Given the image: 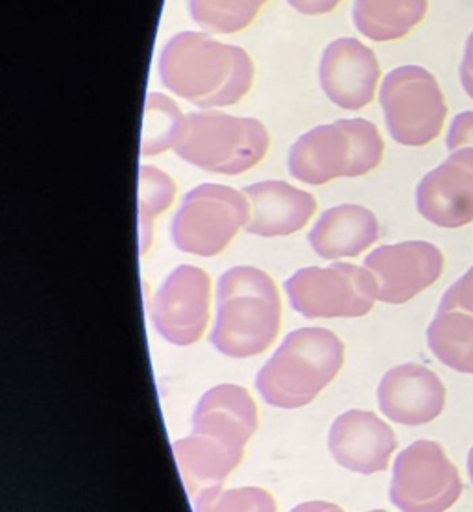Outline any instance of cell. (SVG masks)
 <instances>
[{"instance_id":"obj_1","label":"cell","mask_w":473,"mask_h":512,"mask_svg":"<svg viewBox=\"0 0 473 512\" xmlns=\"http://www.w3.org/2000/svg\"><path fill=\"white\" fill-rule=\"evenodd\" d=\"M159 74L170 93L211 110L243 100L254 84V63L241 47L202 32H180L163 47Z\"/></svg>"},{"instance_id":"obj_2","label":"cell","mask_w":473,"mask_h":512,"mask_svg":"<svg viewBox=\"0 0 473 512\" xmlns=\"http://www.w3.org/2000/svg\"><path fill=\"white\" fill-rule=\"evenodd\" d=\"M281 300L267 272L233 267L217 285V320L211 342L220 354L246 359L263 354L278 337Z\"/></svg>"},{"instance_id":"obj_3","label":"cell","mask_w":473,"mask_h":512,"mask_svg":"<svg viewBox=\"0 0 473 512\" xmlns=\"http://www.w3.org/2000/svg\"><path fill=\"white\" fill-rule=\"evenodd\" d=\"M344 365V344L326 328H300L283 339L276 354L259 370L255 387L278 409L313 402Z\"/></svg>"},{"instance_id":"obj_4","label":"cell","mask_w":473,"mask_h":512,"mask_svg":"<svg viewBox=\"0 0 473 512\" xmlns=\"http://www.w3.org/2000/svg\"><path fill=\"white\" fill-rule=\"evenodd\" d=\"M383 152L385 145L374 122L340 119L296 139L289 150V172L292 178L311 185L357 178L374 171Z\"/></svg>"},{"instance_id":"obj_5","label":"cell","mask_w":473,"mask_h":512,"mask_svg":"<svg viewBox=\"0 0 473 512\" xmlns=\"http://www.w3.org/2000/svg\"><path fill=\"white\" fill-rule=\"evenodd\" d=\"M270 137L263 122L222 111H193L174 152L198 169L243 174L267 156Z\"/></svg>"},{"instance_id":"obj_6","label":"cell","mask_w":473,"mask_h":512,"mask_svg":"<svg viewBox=\"0 0 473 512\" xmlns=\"http://www.w3.org/2000/svg\"><path fill=\"white\" fill-rule=\"evenodd\" d=\"M250 220V202L244 193L217 183L198 185L183 196L170 235L185 254L213 257L224 252Z\"/></svg>"},{"instance_id":"obj_7","label":"cell","mask_w":473,"mask_h":512,"mask_svg":"<svg viewBox=\"0 0 473 512\" xmlns=\"http://www.w3.org/2000/svg\"><path fill=\"white\" fill-rule=\"evenodd\" d=\"M379 102L392 139L405 147L429 145L448 115L437 78L418 65L390 71L381 84Z\"/></svg>"},{"instance_id":"obj_8","label":"cell","mask_w":473,"mask_h":512,"mask_svg":"<svg viewBox=\"0 0 473 512\" xmlns=\"http://www.w3.org/2000/svg\"><path fill=\"white\" fill-rule=\"evenodd\" d=\"M285 291L292 309L305 318H359L376 304L377 281L368 269L335 263L294 272Z\"/></svg>"},{"instance_id":"obj_9","label":"cell","mask_w":473,"mask_h":512,"mask_svg":"<svg viewBox=\"0 0 473 512\" xmlns=\"http://www.w3.org/2000/svg\"><path fill=\"white\" fill-rule=\"evenodd\" d=\"M461 494V474L437 442L416 440L398 455L390 501L400 511H448Z\"/></svg>"},{"instance_id":"obj_10","label":"cell","mask_w":473,"mask_h":512,"mask_svg":"<svg viewBox=\"0 0 473 512\" xmlns=\"http://www.w3.org/2000/svg\"><path fill=\"white\" fill-rule=\"evenodd\" d=\"M211 280L193 265L172 270L152 302V322L159 335L176 346L202 339L209 322Z\"/></svg>"},{"instance_id":"obj_11","label":"cell","mask_w":473,"mask_h":512,"mask_svg":"<svg viewBox=\"0 0 473 512\" xmlns=\"http://www.w3.org/2000/svg\"><path fill=\"white\" fill-rule=\"evenodd\" d=\"M364 269L374 274L381 302L405 304L440 278L444 256L427 241L385 244L364 257Z\"/></svg>"},{"instance_id":"obj_12","label":"cell","mask_w":473,"mask_h":512,"mask_svg":"<svg viewBox=\"0 0 473 512\" xmlns=\"http://www.w3.org/2000/svg\"><path fill=\"white\" fill-rule=\"evenodd\" d=\"M416 206L425 220L440 228H462L473 220V148H462L416 189Z\"/></svg>"},{"instance_id":"obj_13","label":"cell","mask_w":473,"mask_h":512,"mask_svg":"<svg viewBox=\"0 0 473 512\" xmlns=\"http://www.w3.org/2000/svg\"><path fill=\"white\" fill-rule=\"evenodd\" d=\"M381 69L376 54L353 37L329 43L320 61V84L326 97L342 110L357 111L376 95Z\"/></svg>"},{"instance_id":"obj_14","label":"cell","mask_w":473,"mask_h":512,"mask_svg":"<svg viewBox=\"0 0 473 512\" xmlns=\"http://www.w3.org/2000/svg\"><path fill=\"white\" fill-rule=\"evenodd\" d=\"M329 452L346 470L355 474H377L389 468L398 440L387 422L372 411H346L329 431Z\"/></svg>"},{"instance_id":"obj_15","label":"cell","mask_w":473,"mask_h":512,"mask_svg":"<svg viewBox=\"0 0 473 512\" xmlns=\"http://www.w3.org/2000/svg\"><path fill=\"white\" fill-rule=\"evenodd\" d=\"M381 413L401 426H422L446 405V387L433 370L416 363L394 366L377 389Z\"/></svg>"},{"instance_id":"obj_16","label":"cell","mask_w":473,"mask_h":512,"mask_svg":"<svg viewBox=\"0 0 473 512\" xmlns=\"http://www.w3.org/2000/svg\"><path fill=\"white\" fill-rule=\"evenodd\" d=\"M255 429L257 405L248 391L239 385H217L196 405L193 433L219 440L237 452H244Z\"/></svg>"},{"instance_id":"obj_17","label":"cell","mask_w":473,"mask_h":512,"mask_svg":"<svg viewBox=\"0 0 473 512\" xmlns=\"http://www.w3.org/2000/svg\"><path fill=\"white\" fill-rule=\"evenodd\" d=\"M250 202L246 232L261 237H283L300 232L315 215V196L289 183L268 180L243 189Z\"/></svg>"},{"instance_id":"obj_18","label":"cell","mask_w":473,"mask_h":512,"mask_svg":"<svg viewBox=\"0 0 473 512\" xmlns=\"http://www.w3.org/2000/svg\"><path fill=\"white\" fill-rule=\"evenodd\" d=\"M377 239L379 222L376 215L355 204H342L324 211L309 232L311 248L324 259L359 256L377 243Z\"/></svg>"},{"instance_id":"obj_19","label":"cell","mask_w":473,"mask_h":512,"mask_svg":"<svg viewBox=\"0 0 473 512\" xmlns=\"http://www.w3.org/2000/svg\"><path fill=\"white\" fill-rule=\"evenodd\" d=\"M172 450L183 485L195 496L209 488L220 487L244 457V452L196 433H191L187 439L176 440Z\"/></svg>"},{"instance_id":"obj_20","label":"cell","mask_w":473,"mask_h":512,"mask_svg":"<svg viewBox=\"0 0 473 512\" xmlns=\"http://www.w3.org/2000/svg\"><path fill=\"white\" fill-rule=\"evenodd\" d=\"M427 344L442 365L473 374V315L459 309H438L427 328Z\"/></svg>"},{"instance_id":"obj_21","label":"cell","mask_w":473,"mask_h":512,"mask_svg":"<svg viewBox=\"0 0 473 512\" xmlns=\"http://www.w3.org/2000/svg\"><path fill=\"white\" fill-rule=\"evenodd\" d=\"M427 2H374L364 0L353 6V23L363 36L372 41H392L407 36L424 19Z\"/></svg>"},{"instance_id":"obj_22","label":"cell","mask_w":473,"mask_h":512,"mask_svg":"<svg viewBox=\"0 0 473 512\" xmlns=\"http://www.w3.org/2000/svg\"><path fill=\"white\" fill-rule=\"evenodd\" d=\"M187 128V115L167 95L150 93L146 97L145 126L141 135V156H158L178 147Z\"/></svg>"},{"instance_id":"obj_23","label":"cell","mask_w":473,"mask_h":512,"mask_svg":"<svg viewBox=\"0 0 473 512\" xmlns=\"http://www.w3.org/2000/svg\"><path fill=\"white\" fill-rule=\"evenodd\" d=\"M174 198L176 183L169 174L150 165L139 169V243L143 256L152 244L154 220L172 206Z\"/></svg>"},{"instance_id":"obj_24","label":"cell","mask_w":473,"mask_h":512,"mask_svg":"<svg viewBox=\"0 0 473 512\" xmlns=\"http://www.w3.org/2000/svg\"><path fill=\"white\" fill-rule=\"evenodd\" d=\"M261 2H191L195 23L213 34H233L254 21Z\"/></svg>"},{"instance_id":"obj_25","label":"cell","mask_w":473,"mask_h":512,"mask_svg":"<svg viewBox=\"0 0 473 512\" xmlns=\"http://www.w3.org/2000/svg\"><path fill=\"white\" fill-rule=\"evenodd\" d=\"M196 511H274L276 503L261 488H209L196 496Z\"/></svg>"},{"instance_id":"obj_26","label":"cell","mask_w":473,"mask_h":512,"mask_svg":"<svg viewBox=\"0 0 473 512\" xmlns=\"http://www.w3.org/2000/svg\"><path fill=\"white\" fill-rule=\"evenodd\" d=\"M438 309H459L473 315V267L442 296Z\"/></svg>"},{"instance_id":"obj_27","label":"cell","mask_w":473,"mask_h":512,"mask_svg":"<svg viewBox=\"0 0 473 512\" xmlns=\"http://www.w3.org/2000/svg\"><path fill=\"white\" fill-rule=\"evenodd\" d=\"M446 147L451 152H457L462 148H473V111L459 113L449 128Z\"/></svg>"},{"instance_id":"obj_28","label":"cell","mask_w":473,"mask_h":512,"mask_svg":"<svg viewBox=\"0 0 473 512\" xmlns=\"http://www.w3.org/2000/svg\"><path fill=\"white\" fill-rule=\"evenodd\" d=\"M461 84L466 95L473 100V32L466 41V50L461 63Z\"/></svg>"},{"instance_id":"obj_29","label":"cell","mask_w":473,"mask_h":512,"mask_svg":"<svg viewBox=\"0 0 473 512\" xmlns=\"http://www.w3.org/2000/svg\"><path fill=\"white\" fill-rule=\"evenodd\" d=\"M468 474H470V479H472L473 483V446L470 453H468Z\"/></svg>"}]
</instances>
